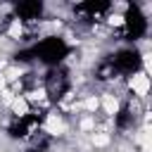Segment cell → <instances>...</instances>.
Instances as JSON below:
<instances>
[{"label":"cell","instance_id":"obj_1","mask_svg":"<svg viewBox=\"0 0 152 152\" xmlns=\"http://www.w3.org/2000/svg\"><path fill=\"white\" fill-rule=\"evenodd\" d=\"M71 52V45L62 38V36H45L40 40H36L31 45V55L36 62L45 64L48 69H55V66H62L64 59L69 57Z\"/></svg>","mask_w":152,"mask_h":152},{"label":"cell","instance_id":"obj_2","mask_svg":"<svg viewBox=\"0 0 152 152\" xmlns=\"http://www.w3.org/2000/svg\"><path fill=\"white\" fill-rule=\"evenodd\" d=\"M119 26L124 28L126 40H131V45H135V40H140V38L147 36L150 21H147V14H142L138 5H131L126 10V14L119 17Z\"/></svg>","mask_w":152,"mask_h":152}]
</instances>
